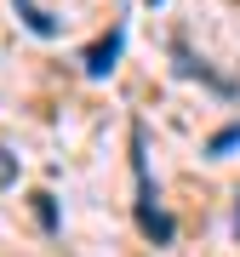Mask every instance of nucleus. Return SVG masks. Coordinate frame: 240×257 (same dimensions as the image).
Masks as SVG:
<instances>
[{
  "label": "nucleus",
  "instance_id": "nucleus-2",
  "mask_svg": "<svg viewBox=\"0 0 240 257\" xmlns=\"http://www.w3.org/2000/svg\"><path fill=\"white\" fill-rule=\"evenodd\" d=\"M6 183H18V160H12L6 149H0V189H6Z\"/></svg>",
  "mask_w": 240,
  "mask_h": 257
},
{
  "label": "nucleus",
  "instance_id": "nucleus-1",
  "mask_svg": "<svg viewBox=\"0 0 240 257\" xmlns=\"http://www.w3.org/2000/svg\"><path fill=\"white\" fill-rule=\"evenodd\" d=\"M114 52H120V35H109L103 46H92V57H86V69H92V74H109V69H114Z\"/></svg>",
  "mask_w": 240,
  "mask_h": 257
}]
</instances>
